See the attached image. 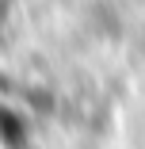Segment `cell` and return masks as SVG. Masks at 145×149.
<instances>
[{
    "instance_id": "1",
    "label": "cell",
    "mask_w": 145,
    "mask_h": 149,
    "mask_svg": "<svg viewBox=\"0 0 145 149\" xmlns=\"http://www.w3.org/2000/svg\"><path fill=\"white\" fill-rule=\"evenodd\" d=\"M145 61V0H0L4 149H96Z\"/></svg>"
}]
</instances>
